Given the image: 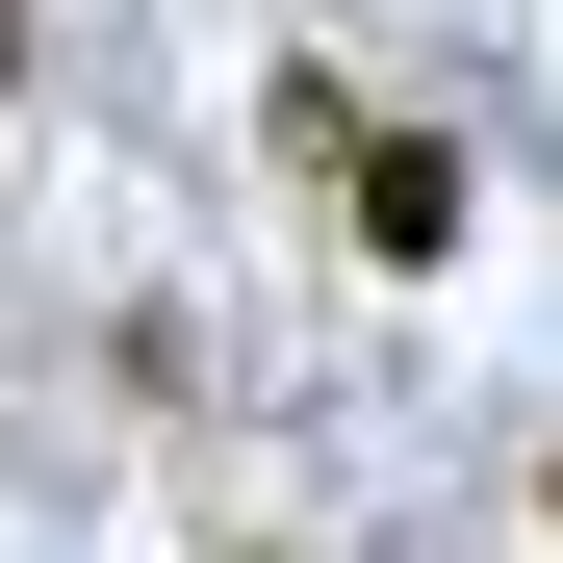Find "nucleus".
Masks as SVG:
<instances>
[{
    "mask_svg": "<svg viewBox=\"0 0 563 563\" xmlns=\"http://www.w3.org/2000/svg\"><path fill=\"white\" fill-rule=\"evenodd\" d=\"M538 512H563V461H538Z\"/></svg>",
    "mask_w": 563,
    "mask_h": 563,
    "instance_id": "3",
    "label": "nucleus"
},
{
    "mask_svg": "<svg viewBox=\"0 0 563 563\" xmlns=\"http://www.w3.org/2000/svg\"><path fill=\"white\" fill-rule=\"evenodd\" d=\"M0 77H26V0H0Z\"/></svg>",
    "mask_w": 563,
    "mask_h": 563,
    "instance_id": "2",
    "label": "nucleus"
},
{
    "mask_svg": "<svg viewBox=\"0 0 563 563\" xmlns=\"http://www.w3.org/2000/svg\"><path fill=\"white\" fill-rule=\"evenodd\" d=\"M256 129H282V179H333V231L385 256V282H435V256H461V154H435V129H385L333 52H282V103H256Z\"/></svg>",
    "mask_w": 563,
    "mask_h": 563,
    "instance_id": "1",
    "label": "nucleus"
}]
</instances>
